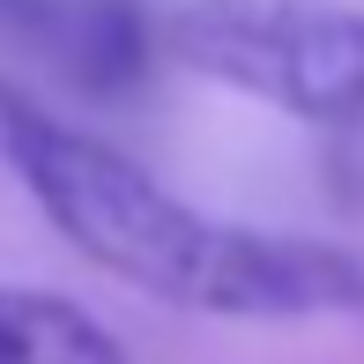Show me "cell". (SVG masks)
Instances as JSON below:
<instances>
[{
	"instance_id": "3957f363",
	"label": "cell",
	"mask_w": 364,
	"mask_h": 364,
	"mask_svg": "<svg viewBox=\"0 0 364 364\" xmlns=\"http://www.w3.org/2000/svg\"><path fill=\"white\" fill-rule=\"evenodd\" d=\"M0 364H127V350L75 297L0 283Z\"/></svg>"
},
{
	"instance_id": "7a4b0ae2",
	"label": "cell",
	"mask_w": 364,
	"mask_h": 364,
	"mask_svg": "<svg viewBox=\"0 0 364 364\" xmlns=\"http://www.w3.org/2000/svg\"><path fill=\"white\" fill-rule=\"evenodd\" d=\"M164 53L186 75L364 141V8L342 0H178Z\"/></svg>"
},
{
	"instance_id": "6da1fadb",
	"label": "cell",
	"mask_w": 364,
	"mask_h": 364,
	"mask_svg": "<svg viewBox=\"0 0 364 364\" xmlns=\"http://www.w3.org/2000/svg\"><path fill=\"white\" fill-rule=\"evenodd\" d=\"M0 164L23 178L45 223L97 260L105 275L216 320H357L364 327V260L320 238L253 230L201 216L127 149L45 112L0 82Z\"/></svg>"
}]
</instances>
